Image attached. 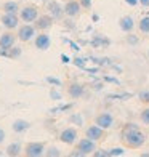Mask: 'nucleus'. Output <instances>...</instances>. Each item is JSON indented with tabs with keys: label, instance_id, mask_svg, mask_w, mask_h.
Masks as SVG:
<instances>
[{
	"label": "nucleus",
	"instance_id": "nucleus-44",
	"mask_svg": "<svg viewBox=\"0 0 149 157\" xmlns=\"http://www.w3.org/2000/svg\"><path fill=\"white\" fill-rule=\"evenodd\" d=\"M101 88H103V85H101V83H96V85H95V90H96V91H99Z\"/></svg>",
	"mask_w": 149,
	"mask_h": 157
},
{
	"label": "nucleus",
	"instance_id": "nucleus-12",
	"mask_svg": "<svg viewBox=\"0 0 149 157\" xmlns=\"http://www.w3.org/2000/svg\"><path fill=\"white\" fill-rule=\"evenodd\" d=\"M34 26L37 31H47L53 26V16L52 15H42L34 21Z\"/></svg>",
	"mask_w": 149,
	"mask_h": 157
},
{
	"label": "nucleus",
	"instance_id": "nucleus-17",
	"mask_svg": "<svg viewBox=\"0 0 149 157\" xmlns=\"http://www.w3.org/2000/svg\"><path fill=\"white\" fill-rule=\"evenodd\" d=\"M119 27H120V31H124V32H132L135 29V21L132 16H122L119 19Z\"/></svg>",
	"mask_w": 149,
	"mask_h": 157
},
{
	"label": "nucleus",
	"instance_id": "nucleus-18",
	"mask_svg": "<svg viewBox=\"0 0 149 157\" xmlns=\"http://www.w3.org/2000/svg\"><path fill=\"white\" fill-rule=\"evenodd\" d=\"M21 151H24V149H23V144H21L19 141H15V143H11V144L6 146L5 155H8V157H16V155L21 154Z\"/></svg>",
	"mask_w": 149,
	"mask_h": 157
},
{
	"label": "nucleus",
	"instance_id": "nucleus-10",
	"mask_svg": "<svg viewBox=\"0 0 149 157\" xmlns=\"http://www.w3.org/2000/svg\"><path fill=\"white\" fill-rule=\"evenodd\" d=\"M34 45H35V48H39L40 52H45V50H48L50 45H52V39H50L48 34L42 32V34H39V35H35Z\"/></svg>",
	"mask_w": 149,
	"mask_h": 157
},
{
	"label": "nucleus",
	"instance_id": "nucleus-39",
	"mask_svg": "<svg viewBox=\"0 0 149 157\" xmlns=\"http://www.w3.org/2000/svg\"><path fill=\"white\" fill-rule=\"evenodd\" d=\"M5 138H6V133H5V130L3 128H0V144L5 141Z\"/></svg>",
	"mask_w": 149,
	"mask_h": 157
},
{
	"label": "nucleus",
	"instance_id": "nucleus-31",
	"mask_svg": "<svg viewBox=\"0 0 149 157\" xmlns=\"http://www.w3.org/2000/svg\"><path fill=\"white\" fill-rule=\"evenodd\" d=\"M138 98H139V101L149 104V90H141L138 93Z\"/></svg>",
	"mask_w": 149,
	"mask_h": 157
},
{
	"label": "nucleus",
	"instance_id": "nucleus-42",
	"mask_svg": "<svg viewBox=\"0 0 149 157\" xmlns=\"http://www.w3.org/2000/svg\"><path fill=\"white\" fill-rule=\"evenodd\" d=\"M139 5L144 8H149V0H139Z\"/></svg>",
	"mask_w": 149,
	"mask_h": 157
},
{
	"label": "nucleus",
	"instance_id": "nucleus-2",
	"mask_svg": "<svg viewBox=\"0 0 149 157\" xmlns=\"http://www.w3.org/2000/svg\"><path fill=\"white\" fill-rule=\"evenodd\" d=\"M45 144L44 143H39V141H31L27 143L26 147H24V154L27 157H40V155H45Z\"/></svg>",
	"mask_w": 149,
	"mask_h": 157
},
{
	"label": "nucleus",
	"instance_id": "nucleus-3",
	"mask_svg": "<svg viewBox=\"0 0 149 157\" xmlns=\"http://www.w3.org/2000/svg\"><path fill=\"white\" fill-rule=\"evenodd\" d=\"M19 18L24 23H34L39 18V8L35 5H27L19 10Z\"/></svg>",
	"mask_w": 149,
	"mask_h": 157
},
{
	"label": "nucleus",
	"instance_id": "nucleus-20",
	"mask_svg": "<svg viewBox=\"0 0 149 157\" xmlns=\"http://www.w3.org/2000/svg\"><path fill=\"white\" fill-rule=\"evenodd\" d=\"M19 3L13 2V0H8V2L3 3V11L5 13H13V15H19Z\"/></svg>",
	"mask_w": 149,
	"mask_h": 157
},
{
	"label": "nucleus",
	"instance_id": "nucleus-37",
	"mask_svg": "<svg viewBox=\"0 0 149 157\" xmlns=\"http://www.w3.org/2000/svg\"><path fill=\"white\" fill-rule=\"evenodd\" d=\"M124 2H125L127 5H130V6H136V5L139 3V0H124Z\"/></svg>",
	"mask_w": 149,
	"mask_h": 157
},
{
	"label": "nucleus",
	"instance_id": "nucleus-30",
	"mask_svg": "<svg viewBox=\"0 0 149 157\" xmlns=\"http://www.w3.org/2000/svg\"><path fill=\"white\" fill-rule=\"evenodd\" d=\"M50 98H52L53 101H61V99H63V95H61L56 88H52V90H50Z\"/></svg>",
	"mask_w": 149,
	"mask_h": 157
},
{
	"label": "nucleus",
	"instance_id": "nucleus-8",
	"mask_svg": "<svg viewBox=\"0 0 149 157\" xmlns=\"http://www.w3.org/2000/svg\"><path fill=\"white\" fill-rule=\"evenodd\" d=\"M95 124L99 125V127H103L104 130H109V128L114 125V116H112L111 112H101V114L96 116Z\"/></svg>",
	"mask_w": 149,
	"mask_h": 157
},
{
	"label": "nucleus",
	"instance_id": "nucleus-38",
	"mask_svg": "<svg viewBox=\"0 0 149 157\" xmlns=\"http://www.w3.org/2000/svg\"><path fill=\"white\" fill-rule=\"evenodd\" d=\"M64 26L67 27V29H74V23H72V19H66V21H64Z\"/></svg>",
	"mask_w": 149,
	"mask_h": 157
},
{
	"label": "nucleus",
	"instance_id": "nucleus-33",
	"mask_svg": "<svg viewBox=\"0 0 149 157\" xmlns=\"http://www.w3.org/2000/svg\"><path fill=\"white\" fill-rule=\"evenodd\" d=\"M91 155H95V157H109V149H96Z\"/></svg>",
	"mask_w": 149,
	"mask_h": 157
},
{
	"label": "nucleus",
	"instance_id": "nucleus-27",
	"mask_svg": "<svg viewBox=\"0 0 149 157\" xmlns=\"http://www.w3.org/2000/svg\"><path fill=\"white\" fill-rule=\"evenodd\" d=\"M125 42L128 45H132V47H135V45H138L139 44V39H138V35H135V34H132V32H128V35L125 37Z\"/></svg>",
	"mask_w": 149,
	"mask_h": 157
},
{
	"label": "nucleus",
	"instance_id": "nucleus-29",
	"mask_svg": "<svg viewBox=\"0 0 149 157\" xmlns=\"http://www.w3.org/2000/svg\"><path fill=\"white\" fill-rule=\"evenodd\" d=\"M139 119H141V122H143L144 125H149V108H146V109L141 111Z\"/></svg>",
	"mask_w": 149,
	"mask_h": 157
},
{
	"label": "nucleus",
	"instance_id": "nucleus-22",
	"mask_svg": "<svg viewBox=\"0 0 149 157\" xmlns=\"http://www.w3.org/2000/svg\"><path fill=\"white\" fill-rule=\"evenodd\" d=\"M69 122L72 124V125L82 127V125H83V117H82V114H79V112L71 114V116H69Z\"/></svg>",
	"mask_w": 149,
	"mask_h": 157
},
{
	"label": "nucleus",
	"instance_id": "nucleus-32",
	"mask_svg": "<svg viewBox=\"0 0 149 157\" xmlns=\"http://www.w3.org/2000/svg\"><path fill=\"white\" fill-rule=\"evenodd\" d=\"M72 63L75 64L77 67H80V69H85V67H87V66H85V64H87V58H74Z\"/></svg>",
	"mask_w": 149,
	"mask_h": 157
},
{
	"label": "nucleus",
	"instance_id": "nucleus-46",
	"mask_svg": "<svg viewBox=\"0 0 149 157\" xmlns=\"http://www.w3.org/2000/svg\"><path fill=\"white\" fill-rule=\"evenodd\" d=\"M61 2H69V0H61Z\"/></svg>",
	"mask_w": 149,
	"mask_h": 157
},
{
	"label": "nucleus",
	"instance_id": "nucleus-43",
	"mask_svg": "<svg viewBox=\"0 0 149 157\" xmlns=\"http://www.w3.org/2000/svg\"><path fill=\"white\" fill-rule=\"evenodd\" d=\"M91 21H93V23H98V21H99V15L93 13V15H91Z\"/></svg>",
	"mask_w": 149,
	"mask_h": 157
},
{
	"label": "nucleus",
	"instance_id": "nucleus-23",
	"mask_svg": "<svg viewBox=\"0 0 149 157\" xmlns=\"http://www.w3.org/2000/svg\"><path fill=\"white\" fill-rule=\"evenodd\" d=\"M138 27H139V31L143 32V34H149V16H147V15H146L144 18H141Z\"/></svg>",
	"mask_w": 149,
	"mask_h": 157
},
{
	"label": "nucleus",
	"instance_id": "nucleus-11",
	"mask_svg": "<svg viewBox=\"0 0 149 157\" xmlns=\"http://www.w3.org/2000/svg\"><path fill=\"white\" fill-rule=\"evenodd\" d=\"M80 8H82L80 2H77V0H69L64 5V15L69 16V18H75V16L80 15Z\"/></svg>",
	"mask_w": 149,
	"mask_h": 157
},
{
	"label": "nucleus",
	"instance_id": "nucleus-21",
	"mask_svg": "<svg viewBox=\"0 0 149 157\" xmlns=\"http://www.w3.org/2000/svg\"><path fill=\"white\" fill-rule=\"evenodd\" d=\"M74 108V103H67V104H59V106H56V108L53 109H50V112L52 114H59V112H67Z\"/></svg>",
	"mask_w": 149,
	"mask_h": 157
},
{
	"label": "nucleus",
	"instance_id": "nucleus-16",
	"mask_svg": "<svg viewBox=\"0 0 149 157\" xmlns=\"http://www.w3.org/2000/svg\"><path fill=\"white\" fill-rule=\"evenodd\" d=\"M48 13L53 16V19H61L64 15V6H61L58 2H50L48 3Z\"/></svg>",
	"mask_w": 149,
	"mask_h": 157
},
{
	"label": "nucleus",
	"instance_id": "nucleus-13",
	"mask_svg": "<svg viewBox=\"0 0 149 157\" xmlns=\"http://www.w3.org/2000/svg\"><path fill=\"white\" fill-rule=\"evenodd\" d=\"M67 93H69V96L72 99H79V98H82L85 95V87L82 83H79V82H72L67 87Z\"/></svg>",
	"mask_w": 149,
	"mask_h": 157
},
{
	"label": "nucleus",
	"instance_id": "nucleus-5",
	"mask_svg": "<svg viewBox=\"0 0 149 157\" xmlns=\"http://www.w3.org/2000/svg\"><path fill=\"white\" fill-rule=\"evenodd\" d=\"M35 26H32V24H29V23H26V24H23L18 29V39L21 40V42H31L32 39H35Z\"/></svg>",
	"mask_w": 149,
	"mask_h": 157
},
{
	"label": "nucleus",
	"instance_id": "nucleus-9",
	"mask_svg": "<svg viewBox=\"0 0 149 157\" xmlns=\"http://www.w3.org/2000/svg\"><path fill=\"white\" fill-rule=\"evenodd\" d=\"M104 135H106V130L103 127H99V125H90L87 127V130H85V136H88L91 140H95V141H99V140H103L104 138Z\"/></svg>",
	"mask_w": 149,
	"mask_h": 157
},
{
	"label": "nucleus",
	"instance_id": "nucleus-45",
	"mask_svg": "<svg viewBox=\"0 0 149 157\" xmlns=\"http://www.w3.org/2000/svg\"><path fill=\"white\" fill-rule=\"evenodd\" d=\"M141 157H149V152H141Z\"/></svg>",
	"mask_w": 149,
	"mask_h": 157
},
{
	"label": "nucleus",
	"instance_id": "nucleus-4",
	"mask_svg": "<svg viewBox=\"0 0 149 157\" xmlns=\"http://www.w3.org/2000/svg\"><path fill=\"white\" fill-rule=\"evenodd\" d=\"M77 149H79L83 155H90L96 151V141L88 138V136H85V138L77 141Z\"/></svg>",
	"mask_w": 149,
	"mask_h": 157
},
{
	"label": "nucleus",
	"instance_id": "nucleus-49",
	"mask_svg": "<svg viewBox=\"0 0 149 157\" xmlns=\"http://www.w3.org/2000/svg\"><path fill=\"white\" fill-rule=\"evenodd\" d=\"M147 16H149V11H147Z\"/></svg>",
	"mask_w": 149,
	"mask_h": 157
},
{
	"label": "nucleus",
	"instance_id": "nucleus-40",
	"mask_svg": "<svg viewBox=\"0 0 149 157\" xmlns=\"http://www.w3.org/2000/svg\"><path fill=\"white\" fill-rule=\"evenodd\" d=\"M61 61L64 63V64H69V63H71V58H69L67 55H64V53H63V55H61Z\"/></svg>",
	"mask_w": 149,
	"mask_h": 157
},
{
	"label": "nucleus",
	"instance_id": "nucleus-34",
	"mask_svg": "<svg viewBox=\"0 0 149 157\" xmlns=\"http://www.w3.org/2000/svg\"><path fill=\"white\" fill-rule=\"evenodd\" d=\"M63 42H64V44H69L71 47H72V50H74V52H79V50H80V45H77L75 42L69 40V39H64V37H63Z\"/></svg>",
	"mask_w": 149,
	"mask_h": 157
},
{
	"label": "nucleus",
	"instance_id": "nucleus-19",
	"mask_svg": "<svg viewBox=\"0 0 149 157\" xmlns=\"http://www.w3.org/2000/svg\"><path fill=\"white\" fill-rule=\"evenodd\" d=\"M90 45L95 47V48H99V47H109L111 45V40L108 37H103V35H95L93 39L90 40Z\"/></svg>",
	"mask_w": 149,
	"mask_h": 157
},
{
	"label": "nucleus",
	"instance_id": "nucleus-6",
	"mask_svg": "<svg viewBox=\"0 0 149 157\" xmlns=\"http://www.w3.org/2000/svg\"><path fill=\"white\" fill-rule=\"evenodd\" d=\"M19 15H13V13H3V16H2V26L5 27V29H8V31H13V29H16V27L19 26Z\"/></svg>",
	"mask_w": 149,
	"mask_h": 157
},
{
	"label": "nucleus",
	"instance_id": "nucleus-41",
	"mask_svg": "<svg viewBox=\"0 0 149 157\" xmlns=\"http://www.w3.org/2000/svg\"><path fill=\"white\" fill-rule=\"evenodd\" d=\"M69 155H71V157H83V154L79 151V149H75V151H74V152H71Z\"/></svg>",
	"mask_w": 149,
	"mask_h": 157
},
{
	"label": "nucleus",
	"instance_id": "nucleus-14",
	"mask_svg": "<svg viewBox=\"0 0 149 157\" xmlns=\"http://www.w3.org/2000/svg\"><path fill=\"white\" fill-rule=\"evenodd\" d=\"M18 35H13L11 32H5L0 35V48L2 50H10L11 47H15Z\"/></svg>",
	"mask_w": 149,
	"mask_h": 157
},
{
	"label": "nucleus",
	"instance_id": "nucleus-24",
	"mask_svg": "<svg viewBox=\"0 0 149 157\" xmlns=\"http://www.w3.org/2000/svg\"><path fill=\"white\" fill-rule=\"evenodd\" d=\"M45 82H47V83H50V85H53V87H61V85H63L61 78L53 77V75H47V77H45Z\"/></svg>",
	"mask_w": 149,
	"mask_h": 157
},
{
	"label": "nucleus",
	"instance_id": "nucleus-7",
	"mask_svg": "<svg viewBox=\"0 0 149 157\" xmlns=\"http://www.w3.org/2000/svg\"><path fill=\"white\" fill-rule=\"evenodd\" d=\"M58 138H59L61 143H64V144H74L79 136H77V130H75V128L67 127V128H64V130H61Z\"/></svg>",
	"mask_w": 149,
	"mask_h": 157
},
{
	"label": "nucleus",
	"instance_id": "nucleus-48",
	"mask_svg": "<svg viewBox=\"0 0 149 157\" xmlns=\"http://www.w3.org/2000/svg\"><path fill=\"white\" fill-rule=\"evenodd\" d=\"M147 56H149V50H147Z\"/></svg>",
	"mask_w": 149,
	"mask_h": 157
},
{
	"label": "nucleus",
	"instance_id": "nucleus-36",
	"mask_svg": "<svg viewBox=\"0 0 149 157\" xmlns=\"http://www.w3.org/2000/svg\"><path fill=\"white\" fill-rule=\"evenodd\" d=\"M104 80L106 82H111V83H116V85H120V82L117 80L116 77H104Z\"/></svg>",
	"mask_w": 149,
	"mask_h": 157
},
{
	"label": "nucleus",
	"instance_id": "nucleus-25",
	"mask_svg": "<svg viewBox=\"0 0 149 157\" xmlns=\"http://www.w3.org/2000/svg\"><path fill=\"white\" fill-rule=\"evenodd\" d=\"M45 155H47V157H59L61 152H59V149H58V147L50 146V147L45 149Z\"/></svg>",
	"mask_w": 149,
	"mask_h": 157
},
{
	"label": "nucleus",
	"instance_id": "nucleus-35",
	"mask_svg": "<svg viewBox=\"0 0 149 157\" xmlns=\"http://www.w3.org/2000/svg\"><path fill=\"white\" fill-rule=\"evenodd\" d=\"M79 2L82 5V8H85V10H90L91 5H93V0H79Z\"/></svg>",
	"mask_w": 149,
	"mask_h": 157
},
{
	"label": "nucleus",
	"instance_id": "nucleus-47",
	"mask_svg": "<svg viewBox=\"0 0 149 157\" xmlns=\"http://www.w3.org/2000/svg\"><path fill=\"white\" fill-rule=\"evenodd\" d=\"M2 155H3V152H0V157H2Z\"/></svg>",
	"mask_w": 149,
	"mask_h": 157
},
{
	"label": "nucleus",
	"instance_id": "nucleus-26",
	"mask_svg": "<svg viewBox=\"0 0 149 157\" xmlns=\"http://www.w3.org/2000/svg\"><path fill=\"white\" fill-rule=\"evenodd\" d=\"M122 155H125L124 147H111L109 149V157H122Z\"/></svg>",
	"mask_w": 149,
	"mask_h": 157
},
{
	"label": "nucleus",
	"instance_id": "nucleus-15",
	"mask_svg": "<svg viewBox=\"0 0 149 157\" xmlns=\"http://www.w3.org/2000/svg\"><path fill=\"white\" fill-rule=\"evenodd\" d=\"M29 128H31V122H27L24 119H16V120H13V124H11V130L18 135L26 133Z\"/></svg>",
	"mask_w": 149,
	"mask_h": 157
},
{
	"label": "nucleus",
	"instance_id": "nucleus-1",
	"mask_svg": "<svg viewBox=\"0 0 149 157\" xmlns=\"http://www.w3.org/2000/svg\"><path fill=\"white\" fill-rule=\"evenodd\" d=\"M120 140L128 147L132 149H138L146 143V135L139 130V127L136 124H125L122 133H120Z\"/></svg>",
	"mask_w": 149,
	"mask_h": 157
},
{
	"label": "nucleus",
	"instance_id": "nucleus-28",
	"mask_svg": "<svg viewBox=\"0 0 149 157\" xmlns=\"http://www.w3.org/2000/svg\"><path fill=\"white\" fill-rule=\"evenodd\" d=\"M21 53H23V50H21L19 47H11V48H10V58H11V59L19 58Z\"/></svg>",
	"mask_w": 149,
	"mask_h": 157
}]
</instances>
